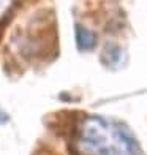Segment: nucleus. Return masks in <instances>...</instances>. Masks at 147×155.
I'll list each match as a JSON object with an SVG mask.
<instances>
[{
  "label": "nucleus",
  "mask_w": 147,
  "mask_h": 155,
  "mask_svg": "<svg viewBox=\"0 0 147 155\" xmlns=\"http://www.w3.org/2000/svg\"><path fill=\"white\" fill-rule=\"evenodd\" d=\"M78 147L86 155H141V147L127 127L100 116L81 122Z\"/></svg>",
  "instance_id": "obj_1"
},
{
  "label": "nucleus",
  "mask_w": 147,
  "mask_h": 155,
  "mask_svg": "<svg viewBox=\"0 0 147 155\" xmlns=\"http://www.w3.org/2000/svg\"><path fill=\"white\" fill-rule=\"evenodd\" d=\"M16 3H18V0H0V21L8 16V13Z\"/></svg>",
  "instance_id": "obj_3"
},
{
  "label": "nucleus",
  "mask_w": 147,
  "mask_h": 155,
  "mask_svg": "<svg viewBox=\"0 0 147 155\" xmlns=\"http://www.w3.org/2000/svg\"><path fill=\"white\" fill-rule=\"evenodd\" d=\"M74 35H76V46L79 51H92L96 46V35L87 27L78 24L74 27Z\"/></svg>",
  "instance_id": "obj_2"
}]
</instances>
